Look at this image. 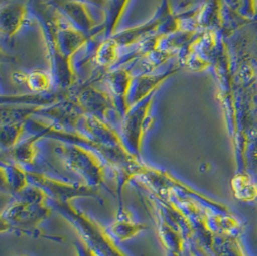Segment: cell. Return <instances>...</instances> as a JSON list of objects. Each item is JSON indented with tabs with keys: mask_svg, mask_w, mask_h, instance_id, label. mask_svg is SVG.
<instances>
[{
	"mask_svg": "<svg viewBox=\"0 0 257 256\" xmlns=\"http://www.w3.org/2000/svg\"><path fill=\"white\" fill-rule=\"evenodd\" d=\"M155 93L132 107L121 119V138L129 152L136 156L140 154L143 141L148 130L152 126L153 119L151 112Z\"/></svg>",
	"mask_w": 257,
	"mask_h": 256,
	"instance_id": "5b68a950",
	"label": "cell"
},
{
	"mask_svg": "<svg viewBox=\"0 0 257 256\" xmlns=\"http://www.w3.org/2000/svg\"><path fill=\"white\" fill-rule=\"evenodd\" d=\"M54 207L77 230L82 241L88 244L98 256H128L118 246L112 235L94 219L76 209L70 202H55Z\"/></svg>",
	"mask_w": 257,
	"mask_h": 256,
	"instance_id": "277c9868",
	"label": "cell"
},
{
	"mask_svg": "<svg viewBox=\"0 0 257 256\" xmlns=\"http://www.w3.org/2000/svg\"><path fill=\"white\" fill-rule=\"evenodd\" d=\"M19 256H27V255H19Z\"/></svg>",
	"mask_w": 257,
	"mask_h": 256,
	"instance_id": "cb8c5ba5",
	"label": "cell"
},
{
	"mask_svg": "<svg viewBox=\"0 0 257 256\" xmlns=\"http://www.w3.org/2000/svg\"><path fill=\"white\" fill-rule=\"evenodd\" d=\"M70 103L77 107L78 111L98 116L106 121L109 119V115L112 111L117 113L116 103L109 91L99 89L93 85L79 89L70 96Z\"/></svg>",
	"mask_w": 257,
	"mask_h": 256,
	"instance_id": "52a82bcc",
	"label": "cell"
},
{
	"mask_svg": "<svg viewBox=\"0 0 257 256\" xmlns=\"http://www.w3.org/2000/svg\"><path fill=\"white\" fill-rule=\"evenodd\" d=\"M31 3L28 1H11L1 7L0 31L8 40L17 35L34 17Z\"/></svg>",
	"mask_w": 257,
	"mask_h": 256,
	"instance_id": "30bf717a",
	"label": "cell"
},
{
	"mask_svg": "<svg viewBox=\"0 0 257 256\" xmlns=\"http://www.w3.org/2000/svg\"><path fill=\"white\" fill-rule=\"evenodd\" d=\"M133 76L134 75H132V71L130 69L123 68H117L111 70L106 75L108 91L114 98L117 113L119 114L121 119L128 113L127 98Z\"/></svg>",
	"mask_w": 257,
	"mask_h": 256,
	"instance_id": "8fae6325",
	"label": "cell"
},
{
	"mask_svg": "<svg viewBox=\"0 0 257 256\" xmlns=\"http://www.w3.org/2000/svg\"><path fill=\"white\" fill-rule=\"evenodd\" d=\"M130 0H106L102 10L100 31L103 39L113 37L117 33V26L128 6Z\"/></svg>",
	"mask_w": 257,
	"mask_h": 256,
	"instance_id": "4fadbf2b",
	"label": "cell"
},
{
	"mask_svg": "<svg viewBox=\"0 0 257 256\" xmlns=\"http://www.w3.org/2000/svg\"><path fill=\"white\" fill-rule=\"evenodd\" d=\"M27 175L29 184L45 190L52 202L67 203L75 198H95L98 196L97 188L86 183H70L34 172H28Z\"/></svg>",
	"mask_w": 257,
	"mask_h": 256,
	"instance_id": "8992f818",
	"label": "cell"
},
{
	"mask_svg": "<svg viewBox=\"0 0 257 256\" xmlns=\"http://www.w3.org/2000/svg\"><path fill=\"white\" fill-rule=\"evenodd\" d=\"M31 8L42 26L54 83L59 88L70 89L76 79L72 57L95 35L76 29L48 2L33 0Z\"/></svg>",
	"mask_w": 257,
	"mask_h": 256,
	"instance_id": "6da1fadb",
	"label": "cell"
},
{
	"mask_svg": "<svg viewBox=\"0 0 257 256\" xmlns=\"http://www.w3.org/2000/svg\"><path fill=\"white\" fill-rule=\"evenodd\" d=\"M27 173L24 167L19 164L12 161H3L1 166L2 184L7 186L8 190L12 191L15 195L30 185Z\"/></svg>",
	"mask_w": 257,
	"mask_h": 256,
	"instance_id": "e0dca14e",
	"label": "cell"
},
{
	"mask_svg": "<svg viewBox=\"0 0 257 256\" xmlns=\"http://www.w3.org/2000/svg\"><path fill=\"white\" fill-rule=\"evenodd\" d=\"M43 137H45V135L42 132H37L33 136L21 141L16 147L7 151V154L9 155L8 159L24 168V166L33 165L39 153L36 143Z\"/></svg>",
	"mask_w": 257,
	"mask_h": 256,
	"instance_id": "2e32d148",
	"label": "cell"
},
{
	"mask_svg": "<svg viewBox=\"0 0 257 256\" xmlns=\"http://www.w3.org/2000/svg\"><path fill=\"white\" fill-rule=\"evenodd\" d=\"M173 256H178V254H174Z\"/></svg>",
	"mask_w": 257,
	"mask_h": 256,
	"instance_id": "603a6c76",
	"label": "cell"
},
{
	"mask_svg": "<svg viewBox=\"0 0 257 256\" xmlns=\"http://www.w3.org/2000/svg\"><path fill=\"white\" fill-rule=\"evenodd\" d=\"M146 228V224L134 221L129 212L121 209L117 220L107 228V230L117 242H125L137 236Z\"/></svg>",
	"mask_w": 257,
	"mask_h": 256,
	"instance_id": "9a60e30c",
	"label": "cell"
},
{
	"mask_svg": "<svg viewBox=\"0 0 257 256\" xmlns=\"http://www.w3.org/2000/svg\"><path fill=\"white\" fill-rule=\"evenodd\" d=\"M232 188L236 198L250 201L257 198L256 184L246 175H237L232 181Z\"/></svg>",
	"mask_w": 257,
	"mask_h": 256,
	"instance_id": "44dd1931",
	"label": "cell"
},
{
	"mask_svg": "<svg viewBox=\"0 0 257 256\" xmlns=\"http://www.w3.org/2000/svg\"><path fill=\"white\" fill-rule=\"evenodd\" d=\"M55 152L65 167L80 176L87 185L98 188L105 184L108 163L96 151L70 142L59 145Z\"/></svg>",
	"mask_w": 257,
	"mask_h": 256,
	"instance_id": "3957f363",
	"label": "cell"
},
{
	"mask_svg": "<svg viewBox=\"0 0 257 256\" xmlns=\"http://www.w3.org/2000/svg\"><path fill=\"white\" fill-rule=\"evenodd\" d=\"M158 217V231L160 238L163 242L164 245L166 248L171 252V255L174 254H179L182 251L181 248V243L179 242V237L177 233L175 231L173 228L172 224L167 221L165 215L162 214V212L158 211L157 214Z\"/></svg>",
	"mask_w": 257,
	"mask_h": 256,
	"instance_id": "ffe728a7",
	"label": "cell"
},
{
	"mask_svg": "<svg viewBox=\"0 0 257 256\" xmlns=\"http://www.w3.org/2000/svg\"><path fill=\"white\" fill-rule=\"evenodd\" d=\"M14 81L25 84L34 93H47L52 90L54 79L50 71L33 70L30 71H17L12 74Z\"/></svg>",
	"mask_w": 257,
	"mask_h": 256,
	"instance_id": "5bb4252c",
	"label": "cell"
},
{
	"mask_svg": "<svg viewBox=\"0 0 257 256\" xmlns=\"http://www.w3.org/2000/svg\"><path fill=\"white\" fill-rule=\"evenodd\" d=\"M120 48L121 47L118 46L113 37L103 39L94 51L95 63L103 69H109L110 67L115 66L117 61H119Z\"/></svg>",
	"mask_w": 257,
	"mask_h": 256,
	"instance_id": "ac0fdd59",
	"label": "cell"
},
{
	"mask_svg": "<svg viewBox=\"0 0 257 256\" xmlns=\"http://www.w3.org/2000/svg\"><path fill=\"white\" fill-rule=\"evenodd\" d=\"M75 249H76L77 256H98L88 244L83 242L82 240L80 243L75 244Z\"/></svg>",
	"mask_w": 257,
	"mask_h": 256,
	"instance_id": "7402d4cb",
	"label": "cell"
},
{
	"mask_svg": "<svg viewBox=\"0 0 257 256\" xmlns=\"http://www.w3.org/2000/svg\"><path fill=\"white\" fill-rule=\"evenodd\" d=\"M47 2L76 29L88 35L101 33L99 30L101 24L94 19L87 2L82 0H49Z\"/></svg>",
	"mask_w": 257,
	"mask_h": 256,
	"instance_id": "9c48e42d",
	"label": "cell"
},
{
	"mask_svg": "<svg viewBox=\"0 0 257 256\" xmlns=\"http://www.w3.org/2000/svg\"><path fill=\"white\" fill-rule=\"evenodd\" d=\"M176 71V69L167 70L160 74L143 73L141 75L133 76L127 98L129 110L148 98L150 95L156 93L164 82Z\"/></svg>",
	"mask_w": 257,
	"mask_h": 256,
	"instance_id": "7c38bea8",
	"label": "cell"
},
{
	"mask_svg": "<svg viewBox=\"0 0 257 256\" xmlns=\"http://www.w3.org/2000/svg\"><path fill=\"white\" fill-rule=\"evenodd\" d=\"M27 130L26 120H13L2 123L1 144L5 150H11L21 141Z\"/></svg>",
	"mask_w": 257,
	"mask_h": 256,
	"instance_id": "d6986e66",
	"label": "cell"
},
{
	"mask_svg": "<svg viewBox=\"0 0 257 256\" xmlns=\"http://www.w3.org/2000/svg\"><path fill=\"white\" fill-rule=\"evenodd\" d=\"M15 195V199L1 214L2 229L7 227V230L12 228L23 231L35 227L50 216L53 206L49 204L50 198L42 188L30 184Z\"/></svg>",
	"mask_w": 257,
	"mask_h": 256,
	"instance_id": "7a4b0ae2",
	"label": "cell"
},
{
	"mask_svg": "<svg viewBox=\"0 0 257 256\" xmlns=\"http://www.w3.org/2000/svg\"><path fill=\"white\" fill-rule=\"evenodd\" d=\"M173 14L168 0H164L156 14L145 24L117 32L113 38L120 47L138 46L149 38L160 33L164 24Z\"/></svg>",
	"mask_w": 257,
	"mask_h": 256,
	"instance_id": "ba28073f",
	"label": "cell"
}]
</instances>
